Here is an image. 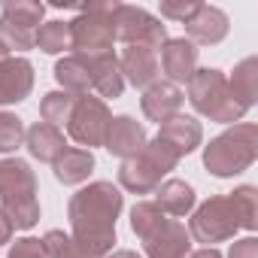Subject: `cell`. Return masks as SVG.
<instances>
[{"label":"cell","mask_w":258,"mask_h":258,"mask_svg":"<svg viewBox=\"0 0 258 258\" xmlns=\"http://www.w3.org/2000/svg\"><path fill=\"white\" fill-rule=\"evenodd\" d=\"M121 207H124L121 191L112 182H91L79 188L67 207L70 231H73L70 237L106 258L115 243V219Z\"/></svg>","instance_id":"obj_1"},{"label":"cell","mask_w":258,"mask_h":258,"mask_svg":"<svg viewBox=\"0 0 258 258\" xmlns=\"http://www.w3.org/2000/svg\"><path fill=\"white\" fill-rule=\"evenodd\" d=\"M255 158H258V127L252 121H240L228 127L204 146V167L219 179L249 170Z\"/></svg>","instance_id":"obj_2"},{"label":"cell","mask_w":258,"mask_h":258,"mask_svg":"<svg viewBox=\"0 0 258 258\" xmlns=\"http://www.w3.org/2000/svg\"><path fill=\"white\" fill-rule=\"evenodd\" d=\"M188 100L210 121L234 124V121H240L246 115V106L231 94L228 76L222 70H216V67L195 70V76L188 79Z\"/></svg>","instance_id":"obj_3"},{"label":"cell","mask_w":258,"mask_h":258,"mask_svg":"<svg viewBox=\"0 0 258 258\" xmlns=\"http://www.w3.org/2000/svg\"><path fill=\"white\" fill-rule=\"evenodd\" d=\"M118 10V0H94V4L82 7L79 16L70 25V49L82 58H94L103 52H112V16Z\"/></svg>","instance_id":"obj_4"},{"label":"cell","mask_w":258,"mask_h":258,"mask_svg":"<svg viewBox=\"0 0 258 258\" xmlns=\"http://www.w3.org/2000/svg\"><path fill=\"white\" fill-rule=\"evenodd\" d=\"M237 231H243V222H240V216H237V207H234L231 195H216V198L204 201V204L191 213V222H188L191 240H198V243H204V246L231 240Z\"/></svg>","instance_id":"obj_5"},{"label":"cell","mask_w":258,"mask_h":258,"mask_svg":"<svg viewBox=\"0 0 258 258\" xmlns=\"http://www.w3.org/2000/svg\"><path fill=\"white\" fill-rule=\"evenodd\" d=\"M112 31H115V40H121L127 46L158 49L167 40V31H164L161 19H155L143 7H131V4H118V10L112 16Z\"/></svg>","instance_id":"obj_6"},{"label":"cell","mask_w":258,"mask_h":258,"mask_svg":"<svg viewBox=\"0 0 258 258\" xmlns=\"http://www.w3.org/2000/svg\"><path fill=\"white\" fill-rule=\"evenodd\" d=\"M109 118L112 115H109V109H106V103L100 97L82 94V97H76V106H73L70 121H67V131L79 146H85L91 152V146H103Z\"/></svg>","instance_id":"obj_7"},{"label":"cell","mask_w":258,"mask_h":258,"mask_svg":"<svg viewBox=\"0 0 258 258\" xmlns=\"http://www.w3.org/2000/svg\"><path fill=\"white\" fill-rule=\"evenodd\" d=\"M146 258H188L191 255V234L179 219H164L149 234L140 237Z\"/></svg>","instance_id":"obj_8"},{"label":"cell","mask_w":258,"mask_h":258,"mask_svg":"<svg viewBox=\"0 0 258 258\" xmlns=\"http://www.w3.org/2000/svg\"><path fill=\"white\" fill-rule=\"evenodd\" d=\"M103 146H106L109 155L127 161V158H134V155L143 152V146H146V127L137 118H131V115H115V118H109Z\"/></svg>","instance_id":"obj_9"},{"label":"cell","mask_w":258,"mask_h":258,"mask_svg":"<svg viewBox=\"0 0 258 258\" xmlns=\"http://www.w3.org/2000/svg\"><path fill=\"white\" fill-rule=\"evenodd\" d=\"M158 64L164 67V73L173 85L188 82L198 70V46L185 37H173V40L167 37L164 46H161V61Z\"/></svg>","instance_id":"obj_10"},{"label":"cell","mask_w":258,"mask_h":258,"mask_svg":"<svg viewBox=\"0 0 258 258\" xmlns=\"http://www.w3.org/2000/svg\"><path fill=\"white\" fill-rule=\"evenodd\" d=\"M118 67H121V76L131 82L134 88H149L152 82H158V52L149 49V46H127L118 58Z\"/></svg>","instance_id":"obj_11"},{"label":"cell","mask_w":258,"mask_h":258,"mask_svg":"<svg viewBox=\"0 0 258 258\" xmlns=\"http://www.w3.org/2000/svg\"><path fill=\"white\" fill-rule=\"evenodd\" d=\"M34 88V64L28 58H4L0 61V106L19 103Z\"/></svg>","instance_id":"obj_12"},{"label":"cell","mask_w":258,"mask_h":258,"mask_svg":"<svg viewBox=\"0 0 258 258\" xmlns=\"http://www.w3.org/2000/svg\"><path fill=\"white\" fill-rule=\"evenodd\" d=\"M182 100H185V94L179 91V85H173V82H152V85L143 91L140 106H143V115H146L149 121L164 124V121H170L173 115H179Z\"/></svg>","instance_id":"obj_13"},{"label":"cell","mask_w":258,"mask_h":258,"mask_svg":"<svg viewBox=\"0 0 258 258\" xmlns=\"http://www.w3.org/2000/svg\"><path fill=\"white\" fill-rule=\"evenodd\" d=\"M228 31H231L228 16L219 7H210V4H201L198 13L185 22V34H188V40L195 46L198 43L201 46H216V43H222L228 37Z\"/></svg>","instance_id":"obj_14"},{"label":"cell","mask_w":258,"mask_h":258,"mask_svg":"<svg viewBox=\"0 0 258 258\" xmlns=\"http://www.w3.org/2000/svg\"><path fill=\"white\" fill-rule=\"evenodd\" d=\"M161 176H164V170H161L146 152H140V155H134V158L121 161V167H118V182H121V188L134 191V195H149V191H155V188L161 185Z\"/></svg>","instance_id":"obj_15"},{"label":"cell","mask_w":258,"mask_h":258,"mask_svg":"<svg viewBox=\"0 0 258 258\" xmlns=\"http://www.w3.org/2000/svg\"><path fill=\"white\" fill-rule=\"evenodd\" d=\"M158 140L167 143V146L182 158V155H191V152L204 143V127H201V121L191 118V115H173L170 121L161 124Z\"/></svg>","instance_id":"obj_16"},{"label":"cell","mask_w":258,"mask_h":258,"mask_svg":"<svg viewBox=\"0 0 258 258\" xmlns=\"http://www.w3.org/2000/svg\"><path fill=\"white\" fill-rule=\"evenodd\" d=\"M88 70H91V88L100 94V97H121L124 91V76H121V67H118V58L112 52H103V55H94L88 58Z\"/></svg>","instance_id":"obj_17"},{"label":"cell","mask_w":258,"mask_h":258,"mask_svg":"<svg viewBox=\"0 0 258 258\" xmlns=\"http://www.w3.org/2000/svg\"><path fill=\"white\" fill-rule=\"evenodd\" d=\"M25 146H28V152L37 161H49L52 164L67 149V140L61 134V127H52L46 121H37V124H31L28 131H25Z\"/></svg>","instance_id":"obj_18"},{"label":"cell","mask_w":258,"mask_h":258,"mask_svg":"<svg viewBox=\"0 0 258 258\" xmlns=\"http://www.w3.org/2000/svg\"><path fill=\"white\" fill-rule=\"evenodd\" d=\"M52 170H55V179L64 182V185H79L91 176L94 170V155L88 149H76V146H67L55 161H52Z\"/></svg>","instance_id":"obj_19"},{"label":"cell","mask_w":258,"mask_h":258,"mask_svg":"<svg viewBox=\"0 0 258 258\" xmlns=\"http://www.w3.org/2000/svg\"><path fill=\"white\" fill-rule=\"evenodd\" d=\"M13 195H37V176L28 161L4 158L0 161V198Z\"/></svg>","instance_id":"obj_20"},{"label":"cell","mask_w":258,"mask_h":258,"mask_svg":"<svg viewBox=\"0 0 258 258\" xmlns=\"http://www.w3.org/2000/svg\"><path fill=\"white\" fill-rule=\"evenodd\" d=\"M164 216H185L195 210V188L182 179H167L155 188V201H152Z\"/></svg>","instance_id":"obj_21"},{"label":"cell","mask_w":258,"mask_h":258,"mask_svg":"<svg viewBox=\"0 0 258 258\" xmlns=\"http://www.w3.org/2000/svg\"><path fill=\"white\" fill-rule=\"evenodd\" d=\"M55 79L67 94L82 97L91 88V70H88V58L82 55H67L55 64Z\"/></svg>","instance_id":"obj_22"},{"label":"cell","mask_w":258,"mask_h":258,"mask_svg":"<svg viewBox=\"0 0 258 258\" xmlns=\"http://www.w3.org/2000/svg\"><path fill=\"white\" fill-rule=\"evenodd\" d=\"M0 210L10 219L13 228H34L40 222V201L37 195H13V198H0Z\"/></svg>","instance_id":"obj_23"},{"label":"cell","mask_w":258,"mask_h":258,"mask_svg":"<svg viewBox=\"0 0 258 258\" xmlns=\"http://www.w3.org/2000/svg\"><path fill=\"white\" fill-rule=\"evenodd\" d=\"M228 85H231V94L249 109L258 97V58H243L234 67V76L228 79Z\"/></svg>","instance_id":"obj_24"},{"label":"cell","mask_w":258,"mask_h":258,"mask_svg":"<svg viewBox=\"0 0 258 258\" xmlns=\"http://www.w3.org/2000/svg\"><path fill=\"white\" fill-rule=\"evenodd\" d=\"M40 243H43L46 258H103L100 252L82 246L79 240H73V237L64 234V231H46Z\"/></svg>","instance_id":"obj_25"},{"label":"cell","mask_w":258,"mask_h":258,"mask_svg":"<svg viewBox=\"0 0 258 258\" xmlns=\"http://www.w3.org/2000/svg\"><path fill=\"white\" fill-rule=\"evenodd\" d=\"M43 16H46V4H37V0H7L4 13H0L4 22L28 28V31H37L40 22H43Z\"/></svg>","instance_id":"obj_26"},{"label":"cell","mask_w":258,"mask_h":258,"mask_svg":"<svg viewBox=\"0 0 258 258\" xmlns=\"http://www.w3.org/2000/svg\"><path fill=\"white\" fill-rule=\"evenodd\" d=\"M76 106V94H67V91H49L43 100H40V115L46 124L52 127H61L70 121V112Z\"/></svg>","instance_id":"obj_27"},{"label":"cell","mask_w":258,"mask_h":258,"mask_svg":"<svg viewBox=\"0 0 258 258\" xmlns=\"http://www.w3.org/2000/svg\"><path fill=\"white\" fill-rule=\"evenodd\" d=\"M34 46L43 49L46 55H58L64 49H70V25L67 22H46L37 28L34 34Z\"/></svg>","instance_id":"obj_28"},{"label":"cell","mask_w":258,"mask_h":258,"mask_svg":"<svg viewBox=\"0 0 258 258\" xmlns=\"http://www.w3.org/2000/svg\"><path fill=\"white\" fill-rule=\"evenodd\" d=\"M231 201L237 207V216L243 222V231H255L258 228V188L255 185H240L231 191Z\"/></svg>","instance_id":"obj_29"},{"label":"cell","mask_w":258,"mask_h":258,"mask_svg":"<svg viewBox=\"0 0 258 258\" xmlns=\"http://www.w3.org/2000/svg\"><path fill=\"white\" fill-rule=\"evenodd\" d=\"M25 143V121L16 112H0V152H16Z\"/></svg>","instance_id":"obj_30"},{"label":"cell","mask_w":258,"mask_h":258,"mask_svg":"<svg viewBox=\"0 0 258 258\" xmlns=\"http://www.w3.org/2000/svg\"><path fill=\"white\" fill-rule=\"evenodd\" d=\"M198 0H164L161 4V16L164 19H170V22H179V25H185L195 13H198Z\"/></svg>","instance_id":"obj_31"},{"label":"cell","mask_w":258,"mask_h":258,"mask_svg":"<svg viewBox=\"0 0 258 258\" xmlns=\"http://www.w3.org/2000/svg\"><path fill=\"white\" fill-rule=\"evenodd\" d=\"M10 258H46V252L37 237H22L10 246Z\"/></svg>","instance_id":"obj_32"},{"label":"cell","mask_w":258,"mask_h":258,"mask_svg":"<svg viewBox=\"0 0 258 258\" xmlns=\"http://www.w3.org/2000/svg\"><path fill=\"white\" fill-rule=\"evenodd\" d=\"M228 258H258V240L255 237H243L231 246Z\"/></svg>","instance_id":"obj_33"},{"label":"cell","mask_w":258,"mask_h":258,"mask_svg":"<svg viewBox=\"0 0 258 258\" xmlns=\"http://www.w3.org/2000/svg\"><path fill=\"white\" fill-rule=\"evenodd\" d=\"M13 240V225H10V219L4 216V210H0V246H7Z\"/></svg>","instance_id":"obj_34"},{"label":"cell","mask_w":258,"mask_h":258,"mask_svg":"<svg viewBox=\"0 0 258 258\" xmlns=\"http://www.w3.org/2000/svg\"><path fill=\"white\" fill-rule=\"evenodd\" d=\"M188 258H222V252H219V249H213V246H204V249L191 252Z\"/></svg>","instance_id":"obj_35"},{"label":"cell","mask_w":258,"mask_h":258,"mask_svg":"<svg viewBox=\"0 0 258 258\" xmlns=\"http://www.w3.org/2000/svg\"><path fill=\"white\" fill-rule=\"evenodd\" d=\"M106 258H143V255H137L134 249H118V252H109Z\"/></svg>","instance_id":"obj_36"},{"label":"cell","mask_w":258,"mask_h":258,"mask_svg":"<svg viewBox=\"0 0 258 258\" xmlns=\"http://www.w3.org/2000/svg\"><path fill=\"white\" fill-rule=\"evenodd\" d=\"M4 58H10V49H7L4 43H0V61H4Z\"/></svg>","instance_id":"obj_37"}]
</instances>
